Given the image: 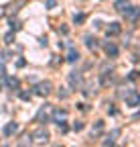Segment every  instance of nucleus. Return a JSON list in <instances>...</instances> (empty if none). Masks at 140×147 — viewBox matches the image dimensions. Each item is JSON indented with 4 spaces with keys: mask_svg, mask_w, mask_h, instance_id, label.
Instances as JSON below:
<instances>
[{
    "mask_svg": "<svg viewBox=\"0 0 140 147\" xmlns=\"http://www.w3.org/2000/svg\"><path fill=\"white\" fill-rule=\"evenodd\" d=\"M31 137H33V143H39V145H43V143H47L49 141V131H47V127H37V129H35V131L31 133Z\"/></svg>",
    "mask_w": 140,
    "mask_h": 147,
    "instance_id": "nucleus-1",
    "label": "nucleus"
},
{
    "mask_svg": "<svg viewBox=\"0 0 140 147\" xmlns=\"http://www.w3.org/2000/svg\"><path fill=\"white\" fill-rule=\"evenodd\" d=\"M126 100V106H138L140 104V92L138 90H128L126 94H122Z\"/></svg>",
    "mask_w": 140,
    "mask_h": 147,
    "instance_id": "nucleus-2",
    "label": "nucleus"
},
{
    "mask_svg": "<svg viewBox=\"0 0 140 147\" xmlns=\"http://www.w3.org/2000/svg\"><path fill=\"white\" fill-rule=\"evenodd\" d=\"M51 90H53V84L51 82H39L37 86H35V94H39V96H47V94H51Z\"/></svg>",
    "mask_w": 140,
    "mask_h": 147,
    "instance_id": "nucleus-3",
    "label": "nucleus"
},
{
    "mask_svg": "<svg viewBox=\"0 0 140 147\" xmlns=\"http://www.w3.org/2000/svg\"><path fill=\"white\" fill-rule=\"evenodd\" d=\"M21 6H25V0H14V2H10V4L4 8V14H8V16H14L16 12L21 10Z\"/></svg>",
    "mask_w": 140,
    "mask_h": 147,
    "instance_id": "nucleus-4",
    "label": "nucleus"
},
{
    "mask_svg": "<svg viewBox=\"0 0 140 147\" xmlns=\"http://www.w3.org/2000/svg\"><path fill=\"white\" fill-rule=\"evenodd\" d=\"M51 113H53V110H51V104H45V106H41V110L37 113L35 121H37V123H47V119H49Z\"/></svg>",
    "mask_w": 140,
    "mask_h": 147,
    "instance_id": "nucleus-5",
    "label": "nucleus"
},
{
    "mask_svg": "<svg viewBox=\"0 0 140 147\" xmlns=\"http://www.w3.org/2000/svg\"><path fill=\"white\" fill-rule=\"evenodd\" d=\"M122 14H124V16L128 18V21H132V23H134V21H138V16H140V8H138V6H132V4H130V6H128V8H126L124 12H122Z\"/></svg>",
    "mask_w": 140,
    "mask_h": 147,
    "instance_id": "nucleus-6",
    "label": "nucleus"
},
{
    "mask_svg": "<svg viewBox=\"0 0 140 147\" xmlns=\"http://www.w3.org/2000/svg\"><path fill=\"white\" fill-rule=\"evenodd\" d=\"M67 119V110L65 108H55L53 113H51V121H53L55 125H59L61 121H65Z\"/></svg>",
    "mask_w": 140,
    "mask_h": 147,
    "instance_id": "nucleus-7",
    "label": "nucleus"
},
{
    "mask_svg": "<svg viewBox=\"0 0 140 147\" xmlns=\"http://www.w3.org/2000/svg\"><path fill=\"white\" fill-rule=\"evenodd\" d=\"M69 86H71L73 90L81 88V74L79 71H71V74H69Z\"/></svg>",
    "mask_w": 140,
    "mask_h": 147,
    "instance_id": "nucleus-8",
    "label": "nucleus"
},
{
    "mask_svg": "<svg viewBox=\"0 0 140 147\" xmlns=\"http://www.w3.org/2000/svg\"><path fill=\"white\" fill-rule=\"evenodd\" d=\"M100 84H102V86H110V84H112V67H110V69H108V67L102 69V74H100Z\"/></svg>",
    "mask_w": 140,
    "mask_h": 147,
    "instance_id": "nucleus-9",
    "label": "nucleus"
},
{
    "mask_svg": "<svg viewBox=\"0 0 140 147\" xmlns=\"http://www.w3.org/2000/svg\"><path fill=\"white\" fill-rule=\"evenodd\" d=\"M120 33H122V25H120V23H116V21H114V23H110V25L106 27V35H108V37H118Z\"/></svg>",
    "mask_w": 140,
    "mask_h": 147,
    "instance_id": "nucleus-10",
    "label": "nucleus"
},
{
    "mask_svg": "<svg viewBox=\"0 0 140 147\" xmlns=\"http://www.w3.org/2000/svg\"><path fill=\"white\" fill-rule=\"evenodd\" d=\"M83 41H85V47L90 49V51H98L100 41L96 39V37H92V35H85V37H83Z\"/></svg>",
    "mask_w": 140,
    "mask_h": 147,
    "instance_id": "nucleus-11",
    "label": "nucleus"
},
{
    "mask_svg": "<svg viewBox=\"0 0 140 147\" xmlns=\"http://www.w3.org/2000/svg\"><path fill=\"white\" fill-rule=\"evenodd\" d=\"M65 61H69V63H77V61H79V51H77L75 47H69Z\"/></svg>",
    "mask_w": 140,
    "mask_h": 147,
    "instance_id": "nucleus-12",
    "label": "nucleus"
},
{
    "mask_svg": "<svg viewBox=\"0 0 140 147\" xmlns=\"http://www.w3.org/2000/svg\"><path fill=\"white\" fill-rule=\"evenodd\" d=\"M104 127H106V125H104V121H96V123H94V127H92V139H94V137H100V135L104 133Z\"/></svg>",
    "mask_w": 140,
    "mask_h": 147,
    "instance_id": "nucleus-13",
    "label": "nucleus"
},
{
    "mask_svg": "<svg viewBox=\"0 0 140 147\" xmlns=\"http://www.w3.org/2000/svg\"><path fill=\"white\" fill-rule=\"evenodd\" d=\"M16 131H19V125H16V123H6L4 125V135L6 137H12Z\"/></svg>",
    "mask_w": 140,
    "mask_h": 147,
    "instance_id": "nucleus-14",
    "label": "nucleus"
},
{
    "mask_svg": "<svg viewBox=\"0 0 140 147\" xmlns=\"http://www.w3.org/2000/svg\"><path fill=\"white\" fill-rule=\"evenodd\" d=\"M128 6H130V0H116V2H114V8H116V10H118L120 14L124 12V10H126Z\"/></svg>",
    "mask_w": 140,
    "mask_h": 147,
    "instance_id": "nucleus-15",
    "label": "nucleus"
},
{
    "mask_svg": "<svg viewBox=\"0 0 140 147\" xmlns=\"http://www.w3.org/2000/svg\"><path fill=\"white\" fill-rule=\"evenodd\" d=\"M104 49H106V55H108V57H116V55H118V47H116L114 43H106V45H104Z\"/></svg>",
    "mask_w": 140,
    "mask_h": 147,
    "instance_id": "nucleus-16",
    "label": "nucleus"
},
{
    "mask_svg": "<svg viewBox=\"0 0 140 147\" xmlns=\"http://www.w3.org/2000/svg\"><path fill=\"white\" fill-rule=\"evenodd\" d=\"M118 135H120V129H114V131L110 133V137H108L106 141H104V145H114V139H116Z\"/></svg>",
    "mask_w": 140,
    "mask_h": 147,
    "instance_id": "nucleus-17",
    "label": "nucleus"
},
{
    "mask_svg": "<svg viewBox=\"0 0 140 147\" xmlns=\"http://www.w3.org/2000/svg\"><path fill=\"white\" fill-rule=\"evenodd\" d=\"M6 84H8L12 90H19V78H6Z\"/></svg>",
    "mask_w": 140,
    "mask_h": 147,
    "instance_id": "nucleus-18",
    "label": "nucleus"
},
{
    "mask_svg": "<svg viewBox=\"0 0 140 147\" xmlns=\"http://www.w3.org/2000/svg\"><path fill=\"white\" fill-rule=\"evenodd\" d=\"M23 25H21V21H16V18H12L10 16V31H19Z\"/></svg>",
    "mask_w": 140,
    "mask_h": 147,
    "instance_id": "nucleus-19",
    "label": "nucleus"
},
{
    "mask_svg": "<svg viewBox=\"0 0 140 147\" xmlns=\"http://www.w3.org/2000/svg\"><path fill=\"white\" fill-rule=\"evenodd\" d=\"M73 23H75V25H83V23H85V14H83V12L75 14V16H73Z\"/></svg>",
    "mask_w": 140,
    "mask_h": 147,
    "instance_id": "nucleus-20",
    "label": "nucleus"
},
{
    "mask_svg": "<svg viewBox=\"0 0 140 147\" xmlns=\"http://www.w3.org/2000/svg\"><path fill=\"white\" fill-rule=\"evenodd\" d=\"M31 143H33V137H31L29 133H27V135H23V139L19 141V145H31Z\"/></svg>",
    "mask_w": 140,
    "mask_h": 147,
    "instance_id": "nucleus-21",
    "label": "nucleus"
},
{
    "mask_svg": "<svg viewBox=\"0 0 140 147\" xmlns=\"http://www.w3.org/2000/svg\"><path fill=\"white\" fill-rule=\"evenodd\" d=\"M19 96H21V100H25V102L33 98V94H31V92H27V90H21V92H19Z\"/></svg>",
    "mask_w": 140,
    "mask_h": 147,
    "instance_id": "nucleus-22",
    "label": "nucleus"
},
{
    "mask_svg": "<svg viewBox=\"0 0 140 147\" xmlns=\"http://www.w3.org/2000/svg\"><path fill=\"white\" fill-rule=\"evenodd\" d=\"M4 43H6V45L14 43V31H10V33H6V35H4Z\"/></svg>",
    "mask_w": 140,
    "mask_h": 147,
    "instance_id": "nucleus-23",
    "label": "nucleus"
},
{
    "mask_svg": "<svg viewBox=\"0 0 140 147\" xmlns=\"http://www.w3.org/2000/svg\"><path fill=\"white\" fill-rule=\"evenodd\" d=\"M55 6H57V0H47V2H45V8H49V10L55 8Z\"/></svg>",
    "mask_w": 140,
    "mask_h": 147,
    "instance_id": "nucleus-24",
    "label": "nucleus"
},
{
    "mask_svg": "<svg viewBox=\"0 0 140 147\" xmlns=\"http://www.w3.org/2000/svg\"><path fill=\"white\" fill-rule=\"evenodd\" d=\"M57 127H59V131H61V133H67V131H69V127L65 125V121H61V123H59Z\"/></svg>",
    "mask_w": 140,
    "mask_h": 147,
    "instance_id": "nucleus-25",
    "label": "nucleus"
},
{
    "mask_svg": "<svg viewBox=\"0 0 140 147\" xmlns=\"http://www.w3.org/2000/svg\"><path fill=\"white\" fill-rule=\"evenodd\" d=\"M81 129H83V123H73V131H81Z\"/></svg>",
    "mask_w": 140,
    "mask_h": 147,
    "instance_id": "nucleus-26",
    "label": "nucleus"
},
{
    "mask_svg": "<svg viewBox=\"0 0 140 147\" xmlns=\"http://www.w3.org/2000/svg\"><path fill=\"white\" fill-rule=\"evenodd\" d=\"M140 78V71H130V80H138Z\"/></svg>",
    "mask_w": 140,
    "mask_h": 147,
    "instance_id": "nucleus-27",
    "label": "nucleus"
},
{
    "mask_svg": "<svg viewBox=\"0 0 140 147\" xmlns=\"http://www.w3.org/2000/svg\"><path fill=\"white\" fill-rule=\"evenodd\" d=\"M116 113H118V110L114 108V104H110V106H108V115H112V117H114Z\"/></svg>",
    "mask_w": 140,
    "mask_h": 147,
    "instance_id": "nucleus-28",
    "label": "nucleus"
},
{
    "mask_svg": "<svg viewBox=\"0 0 140 147\" xmlns=\"http://www.w3.org/2000/svg\"><path fill=\"white\" fill-rule=\"evenodd\" d=\"M59 33H63V35H67V33H69V29H67V27H59Z\"/></svg>",
    "mask_w": 140,
    "mask_h": 147,
    "instance_id": "nucleus-29",
    "label": "nucleus"
},
{
    "mask_svg": "<svg viewBox=\"0 0 140 147\" xmlns=\"http://www.w3.org/2000/svg\"><path fill=\"white\" fill-rule=\"evenodd\" d=\"M2 76H6V74H4V63H0V78Z\"/></svg>",
    "mask_w": 140,
    "mask_h": 147,
    "instance_id": "nucleus-30",
    "label": "nucleus"
},
{
    "mask_svg": "<svg viewBox=\"0 0 140 147\" xmlns=\"http://www.w3.org/2000/svg\"><path fill=\"white\" fill-rule=\"evenodd\" d=\"M25 63H27V61H25V59H16V65H19V67H23V65H25Z\"/></svg>",
    "mask_w": 140,
    "mask_h": 147,
    "instance_id": "nucleus-31",
    "label": "nucleus"
},
{
    "mask_svg": "<svg viewBox=\"0 0 140 147\" xmlns=\"http://www.w3.org/2000/svg\"><path fill=\"white\" fill-rule=\"evenodd\" d=\"M0 90H2V86H0Z\"/></svg>",
    "mask_w": 140,
    "mask_h": 147,
    "instance_id": "nucleus-32",
    "label": "nucleus"
}]
</instances>
